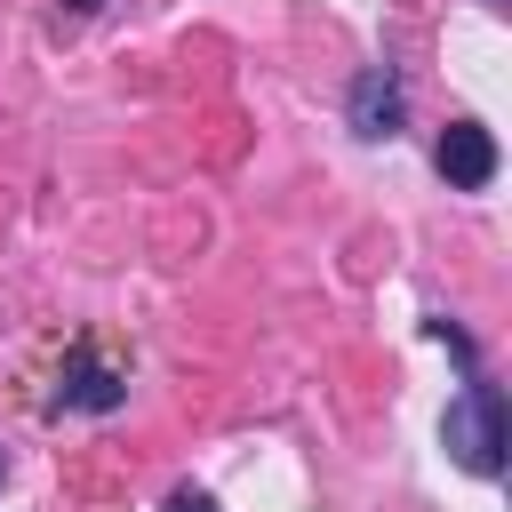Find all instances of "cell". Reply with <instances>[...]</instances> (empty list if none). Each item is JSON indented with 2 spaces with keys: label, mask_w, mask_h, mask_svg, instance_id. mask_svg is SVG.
I'll return each mask as SVG.
<instances>
[{
  "label": "cell",
  "mask_w": 512,
  "mask_h": 512,
  "mask_svg": "<svg viewBox=\"0 0 512 512\" xmlns=\"http://www.w3.org/2000/svg\"><path fill=\"white\" fill-rule=\"evenodd\" d=\"M440 176L456 184V192H480L488 176H496V136L480 128V120H448V136H440Z\"/></svg>",
  "instance_id": "cell-3"
},
{
  "label": "cell",
  "mask_w": 512,
  "mask_h": 512,
  "mask_svg": "<svg viewBox=\"0 0 512 512\" xmlns=\"http://www.w3.org/2000/svg\"><path fill=\"white\" fill-rule=\"evenodd\" d=\"M424 336H432V344H448V352H456L464 368H480V352H472V336H464L456 320H440V312H432V320H424Z\"/></svg>",
  "instance_id": "cell-5"
},
{
  "label": "cell",
  "mask_w": 512,
  "mask_h": 512,
  "mask_svg": "<svg viewBox=\"0 0 512 512\" xmlns=\"http://www.w3.org/2000/svg\"><path fill=\"white\" fill-rule=\"evenodd\" d=\"M168 512H216V504H208L200 488H176V496H168Z\"/></svg>",
  "instance_id": "cell-6"
},
{
  "label": "cell",
  "mask_w": 512,
  "mask_h": 512,
  "mask_svg": "<svg viewBox=\"0 0 512 512\" xmlns=\"http://www.w3.org/2000/svg\"><path fill=\"white\" fill-rule=\"evenodd\" d=\"M96 8H104V0H64V16H96Z\"/></svg>",
  "instance_id": "cell-7"
},
{
  "label": "cell",
  "mask_w": 512,
  "mask_h": 512,
  "mask_svg": "<svg viewBox=\"0 0 512 512\" xmlns=\"http://www.w3.org/2000/svg\"><path fill=\"white\" fill-rule=\"evenodd\" d=\"M440 440H448V456H456L472 480H496V472H504V448H512V432H504V384H488V376L472 368L464 392H456L448 416H440Z\"/></svg>",
  "instance_id": "cell-1"
},
{
  "label": "cell",
  "mask_w": 512,
  "mask_h": 512,
  "mask_svg": "<svg viewBox=\"0 0 512 512\" xmlns=\"http://www.w3.org/2000/svg\"><path fill=\"white\" fill-rule=\"evenodd\" d=\"M120 400H128V384H120L112 368H96L88 352H80V360H72V376L56 384V408H120Z\"/></svg>",
  "instance_id": "cell-4"
},
{
  "label": "cell",
  "mask_w": 512,
  "mask_h": 512,
  "mask_svg": "<svg viewBox=\"0 0 512 512\" xmlns=\"http://www.w3.org/2000/svg\"><path fill=\"white\" fill-rule=\"evenodd\" d=\"M496 8H504V0H496Z\"/></svg>",
  "instance_id": "cell-8"
},
{
  "label": "cell",
  "mask_w": 512,
  "mask_h": 512,
  "mask_svg": "<svg viewBox=\"0 0 512 512\" xmlns=\"http://www.w3.org/2000/svg\"><path fill=\"white\" fill-rule=\"evenodd\" d=\"M400 72L392 64H368L360 80H352V136H368V144H392L400 136Z\"/></svg>",
  "instance_id": "cell-2"
}]
</instances>
